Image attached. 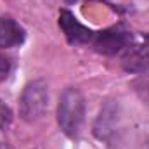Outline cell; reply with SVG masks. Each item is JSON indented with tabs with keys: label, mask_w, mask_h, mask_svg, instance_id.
<instances>
[{
	"label": "cell",
	"mask_w": 149,
	"mask_h": 149,
	"mask_svg": "<svg viewBox=\"0 0 149 149\" xmlns=\"http://www.w3.org/2000/svg\"><path fill=\"white\" fill-rule=\"evenodd\" d=\"M85 120V97L74 87H68L57 104V123L68 137H76L80 134L81 123Z\"/></svg>",
	"instance_id": "1"
},
{
	"label": "cell",
	"mask_w": 149,
	"mask_h": 149,
	"mask_svg": "<svg viewBox=\"0 0 149 149\" xmlns=\"http://www.w3.org/2000/svg\"><path fill=\"white\" fill-rule=\"evenodd\" d=\"M49 108V85L45 80H33L30 81L19 99V116L33 123L38 121Z\"/></svg>",
	"instance_id": "2"
},
{
	"label": "cell",
	"mask_w": 149,
	"mask_h": 149,
	"mask_svg": "<svg viewBox=\"0 0 149 149\" xmlns=\"http://www.w3.org/2000/svg\"><path fill=\"white\" fill-rule=\"evenodd\" d=\"M130 43H132V35L121 26H113L104 31H99L94 35V40H92L94 49L104 56H114L125 50Z\"/></svg>",
	"instance_id": "3"
},
{
	"label": "cell",
	"mask_w": 149,
	"mask_h": 149,
	"mask_svg": "<svg viewBox=\"0 0 149 149\" xmlns=\"http://www.w3.org/2000/svg\"><path fill=\"white\" fill-rule=\"evenodd\" d=\"M59 26L64 33V37L68 38L70 43L73 45H85V43H92L94 40V31L88 30L87 26H83L73 14L66 9L61 10L59 14Z\"/></svg>",
	"instance_id": "4"
},
{
	"label": "cell",
	"mask_w": 149,
	"mask_h": 149,
	"mask_svg": "<svg viewBox=\"0 0 149 149\" xmlns=\"http://www.w3.org/2000/svg\"><path fill=\"white\" fill-rule=\"evenodd\" d=\"M118 104L114 101H108L99 113L95 123H94V135L99 141H111L114 135L116 125H118Z\"/></svg>",
	"instance_id": "5"
},
{
	"label": "cell",
	"mask_w": 149,
	"mask_h": 149,
	"mask_svg": "<svg viewBox=\"0 0 149 149\" xmlns=\"http://www.w3.org/2000/svg\"><path fill=\"white\" fill-rule=\"evenodd\" d=\"M26 38L24 28L16 23L12 17H0V49H12L19 47Z\"/></svg>",
	"instance_id": "6"
},
{
	"label": "cell",
	"mask_w": 149,
	"mask_h": 149,
	"mask_svg": "<svg viewBox=\"0 0 149 149\" xmlns=\"http://www.w3.org/2000/svg\"><path fill=\"white\" fill-rule=\"evenodd\" d=\"M121 66L125 68V71L128 73H146L149 70V52L148 49L134 45V47H127L125 54L121 57Z\"/></svg>",
	"instance_id": "7"
},
{
	"label": "cell",
	"mask_w": 149,
	"mask_h": 149,
	"mask_svg": "<svg viewBox=\"0 0 149 149\" xmlns=\"http://www.w3.org/2000/svg\"><path fill=\"white\" fill-rule=\"evenodd\" d=\"M135 90L141 95V99L149 106V70L146 73H141V78L135 81Z\"/></svg>",
	"instance_id": "8"
},
{
	"label": "cell",
	"mask_w": 149,
	"mask_h": 149,
	"mask_svg": "<svg viewBox=\"0 0 149 149\" xmlns=\"http://www.w3.org/2000/svg\"><path fill=\"white\" fill-rule=\"evenodd\" d=\"M10 61H9V57H5L3 54H0V80H5L7 78V74L10 73Z\"/></svg>",
	"instance_id": "9"
},
{
	"label": "cell",
	"mask_w": 149,
	"mask_h": 149,
	"mask_svg": "<svg viewBox=\"0 0 149 149\" xmlns=\"http://www.w3.org/2000/svg\"><path fill=\"white\" fill-rule=\"evenodd\" d=\"M64 2H68V3H73V2H78V0H64Z\"/></svg>",
	"instance_id": "10"
},
{
	"label": "cell",
	"mask_w": 149,
	"mask_h": 149,
	"mask_svg": "<svg viewBox=\"0 0 149 149\" xmlns=\"http://www.w3.org/2000/svg\"><path fill=\"white\" fill-rule=\"evenodd\" d=\"M144 38H146V40H148V42H149V33H148V35H146V37H144Z\"/></svg>",
	"instance_id": "11"
}]
</instances>
